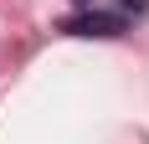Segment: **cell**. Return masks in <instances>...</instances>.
<instances>
[{
  "instance_id": "6da1fadb",
  "label": "cell",
  "mask_w": 149,
  "mask_h": 144,
  "mask_svg": "<svg viewBox=\"0 0 149 144\" xmlns=\"http://www.w3.org/2000/svg\"><path fill=\"white\" fill-rule=\"evenodd\" d=\"M62 31H67V36H123V21L118 15H103V10H88V15H67V21H62Z\"/></svg>"
},
{
  "instance_id": "7a4b0ae2",
  "label": "cell",
  "mask_w": 149,
  "mask_h": 144,
  "mask_svg": "<svg viewBox=\"0 0 149 144\" xmlns=\"http://www.w3.org/2000/svg\"><path fill=\"white\" fill-rule=\"evenodd\" d=\"M77 5H88V0H77Z\"/></svg>"
}]
</instances>
